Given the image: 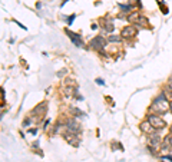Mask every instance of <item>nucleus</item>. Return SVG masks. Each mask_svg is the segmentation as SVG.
<instances>
[{"label":"nucleus","mask_w":172,"mask_h":162,"mask_svg":"<svg viewBox=\"0 0 172 162\" xmlns=\"http://www.w3.org/2000/svg\"><path fill=\"white\" fill-rule=\"evenodd\" d=\"M169 112H171V113H172V102H171V103H169Z\"/></svg>","instance_id":"obj_21"},{"label":"nucleus","mask_w":172,"mask_h":162,"mask_svg":"<svg viewBox=\"0 0 172 162\" xmlns=\"http://www.w3.org/2000/svg\"><path fill=\"white\" fill-rule=\"evenodd\" d=\"M66 132H71V133L77 135L81 132V125L76 121H73V119H69V121L66 122Z\"/></svg>","instance_id":"obj_5"},{"label":"nucleus","mask_w":172,"mask_h":162,"mask_svg":"<svg viewBox=\"0 0 172 162\" xmlns=\"http://www.w3.org/2000/svg\"><path fill=\"white\" fill-rule=\"evenodd\" d=\"M119 7H121V10L123 12V13H131V10H132L131 5H119Z\"/></svg>","instance_id":"obj_12"},{"label":"nucleus","mask_w":172,"mask_h":162,"mask_svg":"<svg viewBox=\"0 0 172 162\" xmlns=\"http://www.w3.org/2000/svg\"><path fill=\"white\" fill-rule=\"evenodd\" d=\"M46 111H47V105H46V102H42L40 105H37V106H36L35 109L32 111V115L35 116V115H37V113H39L40 116H43V115L46 113Z\"/></svg>","instance_id":"obj_7"},{"label":"nucleus","mask_w":172,"mask_h":162,"mask_svg":"<svg viewBox=\"0 0 172 162\" xmlns=\"http://www.w3.org/2000/svg\"><path fill=\"white\" fill-rule=\"evenodd\" d=\"M75 91H76V89H75L73 86H66V88H65V95H66V96H71V95H72V93H73Z\"/></svg>","instance_id":"obj_14"},{"label":"nucleus","mask_w":172,"mask_h":162,"mask_svg":"<svg viewBox=\"0 0 172 162\" xmlns=\"http://www.w3.org/2000/svg\"><path fill=\"white\" fill-rule=\"evenodd\" d=\"M72 113H73V116H83L85 115V112L77 109V108H72Z\"/></svg>","instance_id":"obj_13"},{"label":"nucleus","mask_w":172,"mask_h":162,"mask_svg":"<svg viewBox=\"0 0 172 162\" xmlns=\"http://www.w3.org/2000/svg\"><path fill=\"white\" fill-rule=\"evenodd\" d=\"M106 39L103 36H95L91 42H89V46H91L93 50H98V52H102L105 47H106Z\"/></svg>","instance_id":"obj_1"},{"label":"nucleus","mask_w":172,"mask_h":162,"mask_svg":"<svg viewBox=\"0 0 172 162\" xmlns=\"http://www.w3.org/2000/svg\"><path fill=\"white\" fill-rule=\"evenodd\" d=\"M158 3H159V7H161L162 13H163V15H167V13H168V7L163 5V2H158Z\"/></svg>","instance_id":"obj_16"},{"label":"nucleus","mask_w":172,"mask_h":162,"mask_svg":"<svg viewBox=\"0 0 172 162\" xmlns=\"http://www.w3.org/2000/svg\"><path fill=\"white\" fill-rule=\"evenodd\" d=\"M101 25L103 26V29H105V32L106 33H111L112 30H113V23H112V19H109V20L105 22V19H101Z\"/></svg>","instance_id":"obj_10"},{"label":"nucleus","mask_w":172,"mask_h":162,"mask_svg":"<svg viewBox=\"0 0 172 162\" xmlns=\"http://www.w3.org/2000/svg\"><path fill=\"white\" fill-rule=\"evenodd\" d=\"M141 129H142V132H145V133H148V135H152L153 132L157 131V129H155V128L149 123V121L142 122V123H141Z\"/></svg>","instance_id":"obj_8"},{"label":"nucleus","mask_w":172,"mask_h":162,"mask_svg":"<svg viewBox=\"0 0 172 162\" xmlns=\"http://www.w3.org/2000/svg\"><path fill=\"white\" fill-rule=\"evenodd\" d=\"M30 118H27V119H25V122H23V126H27V125H30Z\"/></svg>","instance_id":"obj_18"},{"label":"nucleus","mask_w":172,"mask_h":162,"mask_svg":"<svg viewBox=\"0 0 172 162\" xmlns=\"http://www.w3.org/2000/svg\"><path fill=\"white\" fill-rule=\"evenodd\" d=\"M169 135H172V125H171V128H169Z\"/></svg>","instance_id":"obj_22"},{"label":"nucleus","mask_w":172,"mask_h":162,"mask_svg":"<svg viewBox=\"0 0 172 162\" xmlns=\"http://www.w3.org/2000/svg\"><path fill=\"white\" fill-rule=\"evenodd\" d=\"M66 35L71 37V40L75 43V46H77V47H85V45H83V40H82V36L79 35V33H73V32H71L69 29H65Z\"/></svg>","instance_id":"obj_4"},{"label":"nucleus","mask_w":172,"mask_h":162,"mask_svg":"<svg viewBox=\"0 0 172 162\" xmlns=\"http://www.w3.org/2000/svg\"><path fill=\"white\" fill-rule=\"evenodd\" d=\"M121 36L123 37V39H132V37H135V36H136V29H135V26L128 25V26H125V27H122Z\"/></svg>","instance_id":"obj_3"},{"label":"nucleus","mask_w":172,"mask_h":162,"mask_svg":"<svg viewBox=\"0 0 172 162\" xmlns=\"http://www.w3.org/2000/svg\"><path fill=\"white\" fill-rule=\"evenodd\" d=\"M122 39H123V37H122L121 35H113V36H109V37H108V42H109V43H121Z\"/></svg>","instance_id":"obj_11"},{"label":"nucleus","mask_w":172,"mask_h":162,"mask_svg":"<svg viewBox=\"0 0 172 162\" xmlns=\"http://www.w3.org/2000/svg\"><path fill=\"white\" fill-rule=\"evenodd\" d=\"M141 17H142V15L139 13V12H132V13L128 16L126 19H128V22H129V23H133V25H136Z\"/></svg>","instance_id":"obj_9"},{"label":"nucleus","mask_w":172,"mask_h":162,"mask_svg":"<svg viewBox=\"0 0 172 162\" xmlns=\"http://www.w3.org/2000/svg\"><path fill=\"white\" fill-rule=\"evenodd\" d=\"M75 17H76V15H72V16H69V17L66 19V22H67V25H72V22L75 20Z\"/></svg>","instance_id":"obj_17"},{"label":"nucleus","mask_w":172,"mask_h":162,"mask_svg":"<svg viewBox=\"0 0 172 162\" xmlns=\"http://www.w3.org/2000/svg\"><path fill=\"white\" fill-rule=\"evenodd\" d=\"M148 121H149V123H151L157 131H161V129H165V128H167V122L163 121L161 116H158L157 113H155V115H148Z\"/></svg>","instance_id":"obj_2"},{"label":"nucleus","mask_w":172,"mask_h":162,"mask_svg":"<svg viewBox=\"0 0 172 162\" xmlns=\"http://www.w3.org/2000/svg\"><path fill=\"white\" fill-rule=\"evenodd\" d=\"M29 132H30V133H36V132H37V129H30Z\"/></svg>","instance_id":"obj_20"},{"label":"nucleus","mask_w":172,"mask_h":162,"mask_svg":"<svg viewBox=\"0 0 172 162\" xmlns=\"http://www.w3.org/2000/svg\"><path fill=\"white\" fill-rule=\"evenodd\" d=\"M148 142H149V146L158 148L162 143V138L159 136L158 133H152V135H149V139H148Z\"/></svg>","instance_id":"obj_6"},{"label":"nucleus","mask_w":172,"mask_h":162,"mask_svg":"<svg viewBox=\"0 0 172 162\" xmlns=\"http://www.w3.org/2000/svg\"><path fill=\"white\" fill-rule=\"evenodd\" d=\"M96 83H99V85H102V86L105 85V82H103V79H101V78H99V79H96Z\"/></svg>","instance_id":"obj_19"},{"label":"nucleus","mask_w":172,"mask_h":162,"mask_svg":"<svg viewBox=\"0 0 172 162\" xmlns=\"http://www.w3.org/2000/svg\"><path fill=\"white\" fill-rule=\"evenodd\" d=\"M165 95H167V98H171L172 99V86L171 85H167V88H165Z\"/></svg>","instance_id":"obj_15"}]
</instances>
